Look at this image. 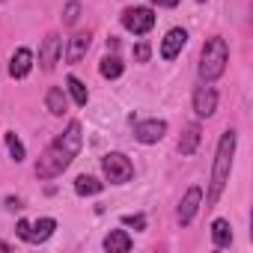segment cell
<instances>
[{
	"label": "cell",
	"mask_w": 253,
	"mask_h": 253,
	"mask_svg": "<svg viewBox=\"0 0 253 253\" xmlns=\"http://www.w3.org/2000/svg\"><path fill=\"white\" fill-rule=\"evenodd\" d=\"M149 57H152V48H149V42H137V45H134V60H137V63H146Z\"/></svg>",
	"instance_id": "cell-23"
},
{
	"label": "cell",
	"mask_w": 253,
	"mask_h": 253,
	"mask_svg": "<svg viewBox=\"0 0 253 253\" xmlns=\"http://www.w3.org/2000/svg\"><path fill=\"white\" fill-rule=\"evenodd\" d=\"M226 63H229V48H226V39L211 36V39L203 45V54H200V78H203L206 84L217 81V78L226 72Z\"/></svg>",
	"instance_id": "cell-3"
},
{
	"label": "cell",
	"mask_w": 253,
	"mask_h": 253,
	"mask_svg": "<svg viewBox=\"0 0 253 253\" xmlns=\"http://www.w3.org/2000/svg\"><path fill=\"white\" fill-rule=\"evenodd\" d=\"M89 33H78V36H72L69 39V51H66V60L69 63H81L84 57H86V51H89Z\"/></svg>",
	"instance_id": "cell-13"
},
{
	"label": "cell",
	"mask_w": 253,
	"mask_h": 253,
	"mask_svg": "<svg viewBox=\"0 0 253 253\" xmlns=\"http://www.w3.org/2000/svg\"><path fill=\"white\" fill-rule=\"evenodd\" d=\"M122 27L128 30V33H137V36H143V33H149V30L155 27V12H152L149 6L125 9V12H122Z\"/></svg>",
	"instance_id": "cell-5"
},
{
	"label": "cell",
	"mask_w": 253,
	"mask_h": 253,
	"mask_svg": "<svg viewBox=\"0 0 253 253\" xmlns=\"http://www.w3.org/2000/svg\"><path fill=\"white\" fill-rule=\"evenodd\" d=\"M167 134V122L164 119H146V122H137L134 125V137L140 140V143H158L161 137Z\"/></svg>",
	"instance_id": "cell-7"
},
{
	"label": "cell",
	"mask_w": 253,
	"mask_h": 253,
	"mask_svg": "<svg viewBox=\"0 0 253 253\" xmlns=\"http://www.w3.org/2000/svg\"><path fill=\"white\" fill-rule=\"evenodd\" d=\"M84 146V134H81V122H69V128L39 155V164H36V176L39 179H54L60 176L81 152Z\"/></svg>",
	"instance_id": "cell-1"
},
{
	"label": "cell",
	"mask_w": 253,
	"mask_h": 253,
	"mask_svg": "<svg viewBox=\"0 0 253 253\" xmlns=\"http://www.w3.org/2000/svg\"><path fill=\"white\" fill-rule=\"evenodd\" d=\"M45 107H48V113H51V116H63V113H66V107H69L66 92H63L60 86H51V89H48V95H45Z\"/></svg>",
	"instance_id": "cell-16"
},
{
	"label": "cell",
	"mask_w": 253,
	"mask_h": 253,
	"mask_svg": "<svg viewBox=\"0 0 253 253\" xmlns=\"http://www.w3.org/2000/svg\"><path fill=\"white\" fill-rule=\"evenodd\" d=\"M66 86H69L72 98H75V101H78L81 107H84V104L89 101V92H86V86H84V84H81V81H78L75 75H69V78H66Z\"/></svg>",
	"instance_id": "cell-20"
},
{
	"label": "cell",
	"mask_w": 253,
	"mask_h": 253,
	"mask_svg": "<svg viewBox=\"0 0 253 253\" xmlns=\"http://www.w3.org/2000/svg\"><path fill=\"white\" fill-rule=\"evenodd\" d=\"M197 3H206V0H197Z\"/></svg>",
	"instance_id": "cell-29"
},
{
	"label": "cell",
	"mask_w": 253,
	"mask_h": 253,
	"mask_svg": "<svg viewBox=\"0 0 253 253\" xmlns=\"http://www.w3.org/2000/svg\"><path fill=\"white\" fill-rule=\"evenodd\" d=\"M104 250H110V253H128L131 250V235L125 232V229H113L104 238Z\"/></svg>",
	"instance_id": "cell-15"
},
{
	"label": "cell",
	"mask_w": 253,
	"mask_h": 253,
	"mask_svg": "<svg viewBox=\"0 0 253 253\" xmlns=\"http://www.w3.org/2000/svg\"><path fill=\"white\" fill-rule=\"evenodd\" d=\"M27 229H30V223H27V220H18V226H15L18 238H27Z\"/></svg>",
	"instance_id": "cell-25"
},
{
	"label": "cell",
	"mask_w": 253,
	"mask_h": 253,
	"mask_svg": "<svg viewBox=\"0 0 253 253\" xmlns=\"http://www.w3.org/2000/svg\"><path fill=\"white\" fill-rule=\"evenodd\" d=\"M185 42H188V33H185L182 27H173V30L164 36V42H161V57H164V60H176L179 51L185 48Z\"/></svg>",
	"instance_id": "cell-10"
},
{
	"label": "cell",
	"mask_w": 253,
	"mask_h": 253,
	"mask_svg": "<svg viewBox=\"0 0 253 253\" xmlns=\"http://www.w3.org/2000/svg\"><path fill=\"white\" fill-rule=\"evenodd\" d=\"M211 241H214L217 247H229V244H232V226H229V220L217 217V220L211 223Z\"/></svg>",
	"instance_id": "cell-17"
},
{
	"label": "cell",
	"mask_w": 253,
	"mask_h": 253,
	"mask_svg": "<svg viewBox=\"0 0 253 253\" xmlns=\"http://www.w3.org/2000/svg\"><path fill=\"white\" fill-rule=\"evenodd\" d=\"M155 3H161V6H176L179 0H155Z\"/></svg>",
	"instance_id": "cell-27"
},
{
	"label": "cell",
	"mask_w": 253,
	"mask_h": 253,
	"mask_svg": "<svg viewBox=\"0 0 253 253\" xmlns=\"http://www.w3.org/2000/svg\"><path fill=\"white\" fill-rule=\"evenodd\" d=\"M116 48H119V42H116V39L110 36V39H107V51H116Z\"/></svg>",
	"instance_id": "cell-26"
},
{
	"label": "cell",
	"mask_w": 253,
	"mask_h": 253,
	"mask_svg": "<svg viewBox=\"0 0 253 253\" xmlns=\"http://www.w3.org/2000/svg\"><path fill=\"white\" fill-rule=\"evenodd\" d=\"M6 149H9V155H12L15 161H24V143H21L12 131L6 134Z\"/></svg>",
	"instance_id": "cell-21"
},
{
	"label": "cell",
	"mask_w": 253,
	"mask_h": 253,
	"mask_svg": "<svg viewBox=\"0 0 253 253\" xmlns=\"http://www.w3.org/2000/svg\"><path fill=\"white\" fill-rule=\"evenodd\" d=\"M122 223H125V226H134V229H146V217H143V214H125Z\"/></svg>",
	"instance_id": "cell-24"
},
{
	"label": "cell",
	"mask_w": 253,
	"mask_h": 253,
	"mask_svg": "<svg viewBox=\"0 0 253 253\" xmlns=\"http://www.w3.org/2000/svg\"><path fill=\"white\" fill-rule=\"evenodd\" d=\"M54 229H57V220H54V217H42V220H36V223L27 229V238H24V241H30V244L48 241V238L54 235Z\"/></svg>",
	"instance_id": "cell-12"
},
{
	"label": "cell",
	"mask_w": 253,
	"mask_h": 253,
	"mask_svg": "<svg viewBox=\"0 0 253 253\" xmlns=\"http://www.w3.org/2000/svg\"><path fill=\"white\" fill-rule=\"evenodd\" d=\"M0 3H3V0H0Z\"/></svg>",
	"instance_id": "cell-30"
},
{
	"label": "cell",
	"mask_w": 253,
	"mask_h": 253,
	"mask_svg": "<svg viewBox=\"0 0 253 253\" xmlns=\"http://www.w3.org/2000/svg\"><path fill=\"white\" fill-rule=\"evenodd\" d=\"M194 110H197V116H214V110H217V92H214V86L200 84L194 89Z\"/></svg>",
	"instance_id": "cell-6"
},
{
	"label": "cell",
	"mask_w": 253,
	"mask_h": 253,
	"mask_svg": "<svg viewBox=\"0 0 253 253\" xmlns=\"http://www.w3.org/2000/svg\"><path fill=\"white\" fill-rule=\"evenodd\" d=\"M200 203H203V191H200L197 185H194V188H188V191H185V197H182V203H179V223H182V226H188V223L194 220V214H197Z\"/></svg>",
	"instance_id": "cell-9"
},
{
	"label": "cell",
	"mask_w": 253,
	"mask_h": 253,
	"mask_svg": "<svg viewBox=\"0 0 253 253\" xmlns=\"http://www.w3.org/2000/svg\"><path fill=\"white\" fill-rule=\"evenodd\" d=\"M60 54H63V39H60L57 33L45 36V42H42V48H39V63H42V69L51 72V69L60 63Z\"/></svg>",
	"instance_id": "cell-8"
},
{
	"label": "cell",
	"mask_w": 253,
	"mask_h": 253,
	"mask_svg": "<svg viewBox=\"0 0 253 253\" xmlns=\"http://www.w3.org/2000/svg\"><path fill=\"white\" fill-rule=\"evenodd\" d=\"M104 188V182H98L95 176H78L75 179V191L81 194V197H92V194H98Z\"/></svg>",
	"instance_id": "cell-18"
},
{
	"label": "cell",
	"mask_w": 253,
	"mask_h": 253,
	"mask_svg": "<svg viewBox=\"0 0 253 253\" xmlns=\"http://www.w3.org/2000/svg\"><path fill=\"white\" fill-rule=\"evenodd\" d=\"M101 167H104V179L113 182V185H125V182L134 176V164L125 158L122 152H110V155H104Z\"/></svg>",
	"instance_id": "cell-4"
},
{
	"label": "cell",
	"mask_w": 253,
	"mask_h": 253,
	"mask_svg": "<svg viewBox=\"0 0 253 253\" xmlns=\"http://www.w3.org/2000/svg\"><path fill=\"white\" fill-rule=\"evenodd\" d=\"M200 137H203V131H200V125H197V122L185 125V134L179 137V152H182V155H194L197 146H200Z\"/></svg>",
	"instance_id": "cell-14"
},
{
	"label": "cell",
	"mask_w": 253,
	"mask_h": 253,
	"mask_svg": "<svg viewBox=\"0 0 253 253\" xmlns=\"http://www.w3.org/2000/svg\"><path fill=\"white\" fill-rule=\"evenodd\" d=\"M30 69H33V54H30V48H18V51L9 57V75H12V78H27Z\"/></svg>",
	"instance_id": "cell-11"
},
{
	"label": "cell",
	"mask_w": 253,
	"mask_h": 253,
	"mask_svg": "<svg viewBox=\"0 0 253 253\" xmlns=\"http://www.w3.org/2000/svg\"><path fill=\"white\" fill-rule=\"evenodd\" d=\"M0 250H12V244H6V241H0Z\"/></svg>",
	"instance_id": "cell-28"
},
{
	"label": "cell",
	"mask_w": 253,
	"mask_h": 253,
	"mask_svg": "<svg viewBox=\"0 0 253 253\" xmlns=\"http://www.w3.org/2000/svg\"><path fill=\"white\" fill-rule=\"evenodd\" d=\"M122 60L119 57H104L101 60V66H98V72H101V78H107V81H113V78H119L122 75Z\"/></svg>",
	"instance_id": "cell-19"
},
{
	"label": "cell",
	"mask_w": 253,
	"mask_h": 253,
	"mask_svg": "<svg viewBox=\"0 0 253 253\" xmlns=\"http://www.w3.org/2000/svg\"><path fill=\"white\" fill-rule=\"evenodd\" d=\"M81 15V3L78 0H72V3H66V12H63V24H75Z\"/></svg>",
	"instance_id": "cell-22"
},
{
	"label": "cell",
	"mask_w": 253,
	"mask_h": 253,
	"mask_svg": "<svg viewBox=\"0 0 253 253\" xmlns=\"http://www.w3.org/2000/svg\"><path fill=\"white\" fill-rule=\"evenodd\" d=\"M232 155H235V131H223L220 143H217V155H214V167H211V188H209V206L217 203V197L223 194L229 173H232Z\"/></svg>",
	"instance_id": "cell-2"
}]
</instances>
